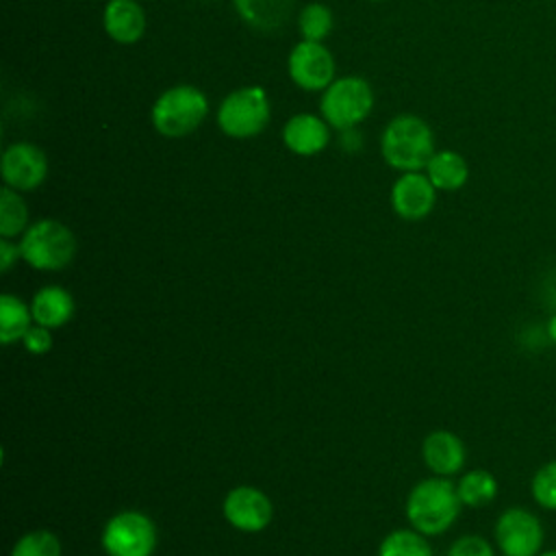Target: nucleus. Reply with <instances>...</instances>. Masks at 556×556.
Wrapping results in <instances>:
<instances>
[{"mask_svg": "<svg viewBox=\"0 0 556 556\" xmlns=\"http://www.w3.org/2000/svg\"><path fill=\"white\" fill-rule=\"evenodd\" d=\"M380 152L393 169L421 172L437 152L432 128L417 115H397L382 130Z\"/></svg>", "mask_w": 556, "mask_h": 556, "instance_id": "obj_1", "label": "nucleus"}, {"mask_svg": "<svg viewBox=\"0 0 556 556\" xmlns=\"http://www.w3.org/2000/svg\"><path fill=\"white\" fill-rule=\"evenodd\" d=\"M460 497L447 478H426L413 486L406 500V517L421 534H443L460 513Z\"/></svg>", "mask_w": 556, "mask_h": 556, "instance_id": "obj_2", "label": "nucleus"}, {"mask_svg": "<svg viewBox=\"0 0 556 556\" xmlns=\"http://www.w3.org/2000/svg\"><path fill=\"white\" fill-rule=\"evenodd\" d=\"M208 113L206 96L193 85H176L165 89L152 104V126L167 139L191 135Z\"/></svg>", "mask_w": 556, "mask_h": 556, "instance_id": "obj_3", "label": "nucleus"}, {"mask_svg": "<svg viewBox=\"0 0 556 556\" xmlns=\"http://www.w3.org/2000/svg\"><path fill=\"white\" fill-rule=\"evenodd\" d=\"M22 258L41 271L63 269L76 254L72 230L59 219H39L30 224L20 241Z\"/></svg>", "mask_w": 556, "mask_h": 556, "instance_id": "obj_4", "label": "nucleus"}, {"mask_svg": "<svg viewBox=\"0 0 556 556\" xmlns=\"http://www.w3.org/2000/svg\"><path fill=\"white\" fill-rule=\"evenodd\" d=\"M271 109L263 87L248 85L230 91L217 109V126L232 139H250L265 130Z\"/></svg>", "mask_w": 556, "mask_h": 556, "instance_id": "obj_5", "label": "nucleus"}, {"mask_svg": "<svg viewBox=\"0 0 556 556\" xmlns=\"http://www.w3.org/2000/svg\"><path fill=\"white\" fill-rule=\"evenodd\" d=\"M374 106V91L361 76H343L332 80L321 93V117L330 128H356Z\"/></svg>", "mask_w": 556, "mask_h": 556, "instance_id": "obj_6", "label": "nucleus"}, {"mask_svg": "<svg viewBox=\"0 0 556 556\" xmlns=\"http://www.w3.org/2000/svg\"><path fill=\"white\" fill-rule=\"evenodd\" d=\"M102 545L109 556H152L156 528L148 515L124 510L106 521Z\"/></svg>", "mask_w": 556, "mask_h": 556, "instance_id": "obj_7", "label": "nucleus"}, {"mask_svg": "<svg viewBox=\"0 0 556 556\" xmlns=\"http://www.w3.org/2000/svg\"><path fill=\"white\" fill-rule=\"evenodd\" d=\"M493 534L502 556H536L545 543L541 519L521 506L506 508L497 517Z\"/></svg>", "mask_w": 556, "mask_h": 556, "instance_id": "obj_8", "label": "nucleus"}, {"mask_svg": "<svg viewBox=\"0 0 556 556\" xmlns=\"http://www.w3.org/2000/svg\"><path fill=\"white\" fill-rule=\"evenodd\" d=\"M291 80L304 91H324L334 80L332 52L321 41L302 39L287 59Z\"/></svg>", "mask_w": 556, "mask_h": 556, "instance_id": "obj_9", "label": "nucleus"}, {"mask_svg": "<svg viewBox=\"0 0 556 556\" xmlns=\"http://www.w3.org/2000/svg\"><path fill=\"white\" fill-rule=\"evenodd\" d=\"M0 172L7 187L15 191H33L48 176V159L39 146L17 141L2 152Z\"/></svg>", "mask_w": 556, "mask_h": 556, "instance_id": "obj_10", "label": "nucleus"}, {"mask_svg": "<svg viewBox=\"0 0 556 556\" xmlns=\"http://www.w3.org/2000/svg\"><path fill=\"white\" fill-rule=\"evenodd\" d=\"M274 515L269 497L254 486H237L224 500L226 521L241 532H261Z\"/></svg>", "mask_w": 556, "mask_h": 556, "instance_id": "obj_11", "label": "nucleus"}, {"mask_svg": "<svg viewBox=\"0 0 556 556\" xmlns=\"http://www.w3.org/2000/svg\"><path fill=\"white\" fill-rule=\"evenodd\" d=\"M437 204V187L426 174L404 172L391 189V206L404 219H424Z\"/></svg>", "mask_w": 556, "mask_h": 556, "instance_id": "obj_12", "label": "nucleus"}, {"mask_svg": "<svg viewBox=\"0 0 556 556\" xmlns=\"http://www.w3.org/2000/svg\"><path fill=\"white\" fill-rule=\"evenodd\" d=\"M282 141L293 154L313 156L328 146L330 126L324 117L313 113H298L285 122Z\"/></svg>", "mask_w": 556, "mask_h": 556, "instance_id": "obj_13", "label": "nucleus"}, {"mask_svg": "<svg viewBox=\"0 0 556 556\" xmlns=\"http://www.w3.org/2000/svg\"><path fill=\"white\" fill-rule=\"evenodd\" d=\"M421 456L430 471L445 478V476H454L463 469L467 452H465L463 441L454 432L434 430L424 439Z\"/></svg>", "mask_w": 556, "mask_h": 556, "instance_id": "obj_14", "label": "nucleus"}, {"mask_svg": "<svg viewBox=\"0 0 556 556\" xmlns=\"http://www.w3.org/2000/svg\"><path fill=\"white\" fill-rule=\"evenodd\" d=\"M102 24L106 35L117 43H135L146 33V13L137 0H109Z\"/></svg>", "mask_w": 556, "mask_h": 556, "instance_id": "obj_15", "label": "nucleus"}, {"mask_svg": "<svg viewBox=\"0 0 556 556\" xmlns=\"http://www.w3.org/2000/svg\"><path fill=\"white\" fill-rule=\"evenodd\" d=\"M239 17L258 33H274L293 17L295 0H232Z\"/></svg>", "mask_w": 556, "mask_h": 556, "instance_id": "obj_16", "label": "nucleus"}, {"mask_svg": "<svg viewBox=\"0 0 556 556\" xmlns=\"http://www.w3.org/2000/svg\"><path fill=\"white\" fill-rule=\"evenodd\" d=\"M30 313L35 324L46 326L50 330L61 328L74 315V298L63 287H43L35 293L30 302Z\"/></svg>", "mask_w": 556, "mask_h": 556, "instance_id": "obj_17", "label": "nucleus"}, {"mask_svg": "<svg viewBox=\"0 0 556 556\" xmlns=\"http://www.w3.org/2000/svg\"><path fill=\"white\" fill-rule=\"evenodd\" d=\"M426 176L437 191H458L469 178V165L456 150H437L426 165Z\"/></svg>", "mask_w": 556, "mask_h": 556, "instance_id": "obj_18", "label": "nucleus"}, {"mask_svg": "<svg viewBox=\"0 0 556 556\" xmlns=\"http://www.w3.org/2000/svg\"><path fill=\"white\" fill-rule=\"evenodd\" d=\"M33 313L20 298L11 293L0 295V343L11 345L24 339L26 330L30 328Z\"/></svg>", "mask_w": 556, "mask_h": 556, "instance_id": "obj_19", "label": "nucleus"}, {"mask_svg": "<svg viewBox=\"0 0 556 556\" xmlns=\"http://www.w3.org/2000/svg\"><path fill=\"white\" fill-rule=\"evenodd\" d=\"M456 491H458V497L465 506L480 508V506H486L495 500L497 480L486 469H471L458 480Z\"/></svg>", "mask_w": 556, "mask_h": 556, "instance_id": "obj_20", "label": "nucleus"}, {"mask_svg": "<svg viewBox=\"0 0 556 556\" xmlns=\"http://www.w3.org/2000/svg\"><path fill=\"white\" fill-rule=\"evenodd\" d=\"M26 224H28L26 202L22 200L20 191L4 185L0 191V235L4 239L17 237L20 232L26 230Z\"/></svg>", "mask_w": 556, "mask_h": 556, "instance_id": "obj_21", "label": "nucleus"}, {"mask_svg": "<svg viewBox=\"0 0 556 556\" xmlns=\"http://www.w3.org/2000/svg\"><path fill=\"white\" fill-rule=\"evenodd\" d=\"M378 556H432V549L421 532L413 530H393L389 532L380 547Z\"/></svg>", "mask_w": 556, "mask_h": 556, "instance_id": "obj_22", "label": "nucleus"}, {"mask_svg": "<svg viewBox=\"0 0 556 556\" xmlns=\"http://www.w3.org/2000/svg\"><path fill=\"white\" fill-rule=\"evenodd\" d=\"M298 28L306 41H324L332 30V11L321 2H308L298 15Z\"/></svg>", "mask_w": 556, "mask_h": 556, "instance_id": "obj_23", "label": "nucleus"}, {"mask_svg": "<svg viewBox=\"0 0 556 556\" xmlns=\"http://www.w3.org/2000/svg\"><path fill=\"white\" fill-rule=\"evenodd\" d=\"M532 500L543 508L556 513V458L541 465L530 480Z\"/></svg>", "mask_w": 556, "mask_h": 556, "instance_id": "obj_24", "label": "nucleus"}, {"mask_svg": "<svg viewBox=\"0 0 556 556\" xmlns=\"http://www.w3.org/2000/svg\"><path fill=\"white\" fill-rule=\"evenodd\" d=\"M11 556H61V543L50 530H33L13 545Z\"/></svg>", "mask_w": 556, "mask_h": 556, "instance_id": "obj_25", "label": "nucleus"}, {"mask_svg": "<svg viewBox=\"0 0 556 556\" xmlns=\"http://www.w3.org/2000/svg\"><path fill=\"white\" fill-rule=\"evenodd\" d=\"M447 556H495L491 543L482 536H476V534H467V536H460L452 543Z\"/></svg>", "mask_w": 556, "mask_h": 556, "instance_id": "obj_26", "label": "nucleus"}, {"mask_svg": "<svg viewBox=\"0 0 556 556\" xmlns=\"http://www.w3.org/2000/svg\"><path fill=\"white\" fill-rule=\"evenodd\" d=\"M24 348L30 352V354H46L50 348H52V334H50V328L46 326H30L22 339Z\"/></svg>", "mask_w": 556, "mask_h": 556, "instance_id": "obj_27", "label": "nucleus"}, {"mask_svg": "<svg viewBox=\"0 0 556 556\" xmlns=\"http://www.w3.org/2000/svg\"><path fill=\"white\" fill-rule=\"evenodd\" d=\"M22 256L20 245L11 243V239H0V271H9L11 265Z\"/></svg>", "mask_w": 556, "mask_h": 556, "instance_id": "obj_28", "label": "nucleus"}, {"mask_svg": "<svg viewBox=\"0 0 556 556\" xmlns=\"http://www.w3.org/2000/svg\"><path fill=\"white\" fill-rule=\"evenodd\" d=\"M547 339L556 345V311L547 319Z\"/></svg>", "mask_w": 556, "mask_h": 556, "instance_id": "obj_29", "label": "nucleus"}, {"mask_svg": "<svg viewBox=\"0 0 556 556\" xmlns=\"http://www.w3.org/2000/svg\"><path fill=\"white\" fill-rule=\"evenodd\" d=\"M536 556H556V549H541Z\"/></svg>", "mask_w": 556, "mask_h": 556, "instance_id": "obj_30", "label": "nucleus"}, {"mask_svg": "<svg viewBox=\"0 0 556 556\" xmlns=\"http://www.w3.org/2000/svg\"><path fill=\"white\" fill-rule=\"evenodd\" d=\"M371 2H378V0H371Z\"/></svg>", "mask_w": 556, "mask_h": 556, "instance_id": "obj_31", "label": "nucleus"}]
</instances>
